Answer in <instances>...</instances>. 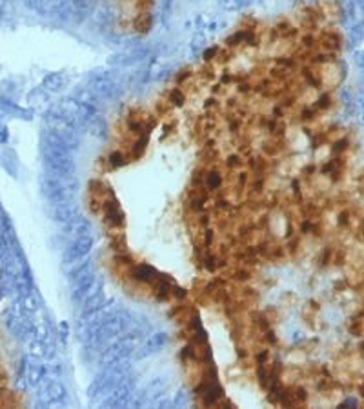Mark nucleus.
<instances>
[{
  "label": "nucleus",
  "mask_w": 364,
  "mask_h": 409,
  "mask_svg": "<svg viewBox=\"0 0 364 409\" xmlns=\"http://www.w3.org/2000/svg\"><path fill=\"white\" fill-rule=\"evenodd\" d=\"M151 24H153V16L150 15V11H140L139 15L135 16L133 26L140 33H148L151 30Z\"/></svg>",
  "instance_id": "nucleus-1"
},
{
  "label": "nucleus",
  "mask_w": 364,
  "mask_h": 409,
  "mask_svg": "<svg viewBox=\"0 0 364 409\" xmlns=\"http://www.w3.org/2000/svg\"><path fill=\"white\" fill-rule=\"evenodd\" d=\"M170 102H171L173 106H184L186 95L182 93V90H173V91H170Z\"/></svg>",
  "instance_id": "nucleus-2"
}]
</instances>
